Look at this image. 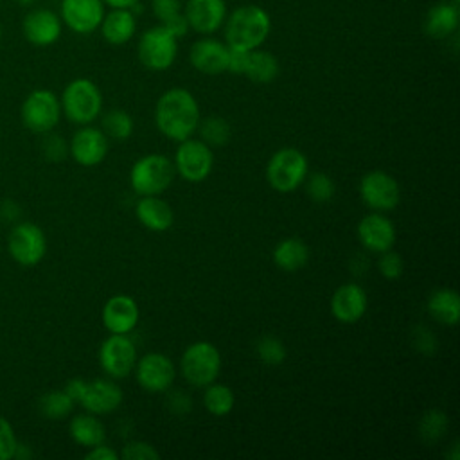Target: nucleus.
Wrapping results in <instances>:
<instances>
[{"instance_id":"nucleus-18","label":"nucleus","mask_w":460,"mask_h":460,"mask_svg":"<svg viewBox=\"0 0 460 460\" xmlns=\"http://www.w3.org/2000/svg\"><path fill=\"white\" fill-rule=\"evenodd\" d=\"M108 153V137L102 129L84 126L77 129L70 140L72 158L84 167H93L106 158Z\"/></svg>"},{"instance_id":"nucleus-25","label":"nucleus","mask_w":460,"mask_h":460,"mask_svg":"<svg viewBox=\"0 0 460 460\" xmlns=\"http://www.w3.org/2000/svg\"><path fill=\"white\" fill-rule=\"evenodd\" d=\"M99 29L110 45H124L137 32V16L131 9H111L104 13Z\"/></svg>"},{"instance_id":"nucleus-44","label":"nucleus","mask_w":460,"mask_h":460,"mask_svg":"<svg viewBox=\"0 0 460 460\" xmlns=\"http://www.w3.org/2000/svg\"><path fill=\"white\" fill-rule=\"evenodd\" d=\"M45 155L49 160H63L66 155V146L61 137H50L45 146Z\"/></svg>"},{"instance_id":"nucleus-13","label":"nucleus","mask_w":460,"mask_h":460,"mask_svg":"<svg viewBox=\"0 0 460 460\" xmlns=\"http://www.w3.org/2000/svg\"><path fill=\"white\" fill-rule=\"evenodd\" d=\"M137 347L128 334H111L99 349L101 368L115 379L129 376L137 365Z\"/></svg>"},{"instance_id":"nucleus-8","label":"nucleus","mask_w":460,"mask_h":460,"mask_svg":"<svg viewBox=\"0 0 460 460\" xmlns=\"http://www.w3.org/2000/svg\"><path fill=\"white\" fill-rule=\"evenodd\" d=\"M183 379L192 386H207L221 370V354L210 341L190 343L180 359Z\"/></svg>"},{"instance_id":"nucleus-3","label":"nucleus","mask_w":460,"mask_h":460,"mask_svg":"<svg viewBox=\"0 0 460 460\" xmlns=\"http://www.w3.org/2000/svg\"><path fill=\"white\" fill-rule=\"evenodd\" d=\"M174 164L160 153L138 158L129 171V185L138 196H160L174 180Z\"/></svg>"},{"instance_id":"nucleus-30","label":"nucleus","mask_w":460,"mask_h":460,"mask_svg":"<svg viewBox=\"0 0 460 460\" xmlns=\"http://www.w3.org/2000/svg\"><path fill=\"white\" fill-rule=\"evenodd\" d=\"M234 404H235V395L226 385L212 381L205 386L203 406L207 408L208 413L216 417H225L234 410Z\"/></svg>"},{"instance_id":"nucleus-32","label":"nucleus","mask_w":460,"mask_h":460,"mask_svg":"<svg viewBox=\"0 0 460 460\" xmlns=\"http://www.w3.org/2000/svg\"><path fill=\"white\" fill-rule=\"evenodd\" d=\"M198 131L201 135V140L210 147H223L232 137L230 124L219 115H210L199 120Z\"/></svg>"},{"instance_id":"nucleus-7","label":"nucleus","mask_w":460,"mask_h":460,"mask_svg":"<svg viewBox=\"0 0 460 460\" xmlns=\"http://www.w3.org/2000/svg\"><path fill=\"white\" fill-rule=\"evenodd\" d=\"M137 56L147 70H167L172 66L178 56V38L172 36L162 23L149 27L138 38Z\"/></svg>"},{"instance_id":"nucleus-36","label":"nucleus","mask_w":460,"mask_h":460,"mask_svg":"<svg viewBox=\"0 0 460 460\" xmlns=\"http://www.w3.org/2000/svg\"><path fill=\"white\" fill-rule=\"evenodd\" d=\"M307 178V176H305ZM305 190H307V196L316 201V203H327L334 192H336V187H334V181L331 176H327L325 172H313L307 181H305Z\"/></svg>"},{"instance_id":"nucleus-6","label":"nucleus","mask_w":460,"mask_h":460,"mask_svg":"<svg viewBox=\"0 0 460 460\" xmlns=\"http://www.w3.org/2000/svg\"><path fill=\"white\" fill-rule=\"evenodd\" d=\"M65 392L74 399V402H79L86 411L93 415L110 413L117 410L122 402V390L108 379H70L65 386Z\"/></svg>"},{"instance_id":"nucleus-33","label":"nucleus","mask_w":460,"mask_h":460,"mask_svg":"<svg viewBox=\"0 0 460 460\" xmlns=\"http://www.w3.org/2000/svg\"><path fill=\"white\" fill-rule=\"evenodd\" d=\"M102 133L115 140H126L133 133V119L124 110H110L102 117Z\"/></svg>"},{"instance_id":"nucleus-20","label":"nucleus","mask_w":460,"mask_h":460,"mask_svg":"<svg viewBox=\"0 0 460 460\" xmlns=\"http://www.w3.org/2000/svg\"><path fill=\"white\" fill-rule=\"evenodd\" d=\"M367 293L361 286L349 282L336 288L331 296V313L341 323H354L361 320L367 311Z\"/></svg>"},{"instance_id":"nucleus-23","label":"nucleus","mask_w":460,"mask_h":460,"mask_svg":"<svg viewBox=\"0 0 460 460\" xmlns=\"http://www.w3.org/2000/svg\"><path fill=\"white\" fill-rule=\"evenodd\" d=\"M458 22H460L458 4L451 0H444L428 9L422 22V29H424V34L433 40H447L456 32Z\"/></svg>"},{"instance_id":"nucleus-5","label":"nucleus","mask_w":460,"mask_h":460,"mask_svg":"<svg viewBox=\"0 0 460 460\" xmlns=\"http://www.w3.org/2000/svg\"><path fill=\"white\" fill-rule=\"evenodd\" d=\"M59 102L66 119L75 124L93 122L102 110L101 90L93 81L86 77H77L70 81L65 86Z\"/></svg>"},{"instance_id":"nucleus-50","label":"nucleus","mask_w":460,"mask_h":460,"mask_svg":"<svg viewBox=\"0 0 460 460\" xmlns=\"http://www.w3.org/2000/svg\"><path fill=\"white\" fill-rule=\"evenodd\" d=\"M451 2H455V4H460V0H451Z\"/></svg>"},{"instance_id":"nucleus-12","label":"nucleus","mask_w":460,"mask_h":460,"mask_svg":"<svg viewBox=\"0 0 460 460\" xmlns=\"http://www.w3.org/2000/svg\"><path fill=\"white\" fill-rule=\"evenodd\" d=\"M7 250L11 257L22 266L38 264L47 253V237L34 223H18L7 237Z\"/></svg>"},{"instance_id":"nucleus-29","label":"nucleus","mask_w":460,"mask_h":460,"mask_svg":"<svg viewBox=\"0 0 460 460\" xmlns=\"http://www.w3.org/2000/svg\"><path fill=\"white\" fill-rule=\"evenodd\" d=\"M280 72V65L279 59L268 52V50H261V49H253L248 54V63L244 68V75L259 84H268L271 81L277 79Z\"/></svg>"},{"instance_id":"nucleus-4","label":"nucleus","mask_w":460,"mask_h":460,"mask_svg":"<svg viewBox=\"0 0 460 460\" xmlns=\"http://www.w3.org/2000/svg\"><path fill=\"white\" fill-rule=\"evenodd\" d=\"M309 172L307 158L302 151L295 147H282L271 155L266 165V180L270 187L277 192L296 190Z\"/></svg>"},{"instance_id":"nucleus-15","label":"nucleus","mask_w":460,"mask_h":460,"mask_svg":"<svg viewBox=\"0 0 460 460\" xmlns=\"http://www.w3.org/2000/svg\"><path fill=\"white\" fill-rule=\"evenodd\" d=\"M106 13L102 0H61L59 18L75 34H92Z\"/></svg>"},{"instance_id":"nucleus-37","label":"nucleus","mask_w":460,"mask_h":460,"mask_svg":"<svg viewBox=\"0 0 460 460\" xmlns=\"http://www.w3.org/2000/svg\"><path fill=\"white\" fill-rule=\"evenodd\" d=\"M122 460H158L160 453L147 442L142 440H135V442H128L120 455Z\"/></svg>"},{"instance_id":"nucleus-49","label":"nucleus","mask_w":460,"mask_h":460,"mask_svg":"<svg viewBox=\"0 0 460 460\" xmlns=\"http://www.w3.org/2000/svg\"><path fill=\"white\" fill-rule=\"evenodd\" d=\"M2 32H4V31H2V22H0V40H2Z\"/></svg>"},{"instance_id":"nucleus-31","label":"nucleus","mask_w":460,"mask_h":460,"mask_svg":"<svg viewBox=\"0 0 460 460\" xmlns=\"http://www.w3.org/2000/svg\"><path fill=\"white\" fill-rule=\"evenodd\" d=\"M74 408V399L65 390H52L40 397L38 410L45 419H65Z\"/></svg>"},{"instance_id":"nucleus-14","label":"nucleus","mask_w":460,"mask_h":460,"mask_svg":"<svg viewBox=\"0 0 460 460\" xmlns=\"http://www.w3.org/2000/svg\"><path fill=\"white\" fill-rule=\"evenodd\" d=\"M135 376H137V383L146 392L158 394L171 388L176 377V370L169 356L162 352H149V354H144L140 359H137Z\"/></svg>"},{"instance_id":"nucleus-47","label":"nucleus","mask_w":460,"mask_h":460,"mask_svg":"<svg viewBox=\"0 0 460 460\" xmlns=\"http://www.w3.org/2000/svg\"><path fill=\"white\" fill-rule=\"evenodd\" d=\"M102 2H104V5H108L111 9H131L140 0H102Z\"/></svg>"},{"instance_id":"nucleus-9","label":"nucleus","mask_w":460,"mask_h":460,"mask_svg":"<svg viewBox=\"0 0 460 460\" xmlns=\"http://www.w3.org/2000/svg\"><path fill=\"white\" fill-rule=\"evenodd\" d=\"M59 117L61 102L50 90H34L22 104V120L34 133L50 131L59 122Z\"/></svg>"},{"instance_id":"nucleus-22","label":"nucleus","mask_w":460,"mask_h":460,"mask_svg":"<svg viewBox=\"0 0 460 460\" xmlns=\"http://www.w3.org/2000/svg\"><path fill=\"white\" fill-rule=\"evenodd\" d=\"M190 65L207 75H217L226 72V59H228V47L226 43L214 40V38H201L196 40L189 52Z\"/></svg>"},{"instance_id":"nucleus-27","label":"nucleus","mask_w":460,"mask_h":460,"mask_svg":"<svg viewBox=\"0 0 460 460\" xmlns=\"http://www.w3.org/2000/svg\"><path fill=\"white\" fill-rule=\"evenodd\" d=\"M273 262L284 270V271H296L300 268H304L309 261V248L302 239L296 237H288L282 239L275 244L273 252H271Z\"/></svg>"},{"instance_id":"nucleus-48","label":"nucleus","mask_w":460,"mask_h":460,"mask_svg":"<svg viewBox=\"0 0 460 460\" xmlns=\"http://www.w3.org/2000/svg\"><path fill=\"white\" fill-rule=\"evenodd\" d=\"M18 5H23V7H31L36 0H14Z\"/></svg>"},{"instance_id":"nucleus-39","label":"nucleus","mask_w":460,"mask_h":460,"mask_svg":"<svg viewBox=\"0 0 460 460\" xmlns=\"http://www.w3.org/2000/svg\"><path fill=\"white\" fill-rule=\"evenodd\" d=\"M18 442L13 431V426L0 415V460H9L16 455Z\"/></svg>"},{"instance_id":"nucleus-11","label":"nucleus","mask_w":460,"mask_h":460,"mask_svg":"<svg viewBox=\"0 0 460 460\" xmlns=\"http://www.w3.org/2000/svg\"><path fill=\"white\" fill-rule=\"evenodd\" d=\"M359 196L376 212L394 210L401 201V189L394 176L385 171H368L359 180Z\"/></svg>"},{"instance_id":"nucleus-38","label":"nucleus","mask_w":460,"mask_h":460,"mask_svg":"<svg viewBox=\"0 0 460 460\" xmlns=\"http://www.w3.org/2000/svg\"><path fill=\"white\" fill-rule=\"evenodd\" d=\"M377 266H379L381 275L388 280L399 279L401 273H402V268H404L401 255L397 252H392V250H386V252L381 253Z\"/></svg>"},{"instance_id":"nucleus-28","label":"nucleus","mask_w":460,"mask_h":460,"mask_svg":"<svg viewBox=\"0 0 460 460\" xmlns=\"http://www.w3.org/2000/svg\"><path fill=\"white\" fill-rule=\"evenodd\" d=\"M68 431L72 440L84 447H93L106 440L104 424L97 417H93V413L75 415L68 424Z\"/></svg>"},{"instance_id":"nucleus-40","label":"nucleus","mask_w":460,"mask_h":460,"mask_svg":"<svg viewBox=\"0 0 460 460\" xmlns=\"http://www.w3.org/2000/svg\"><path fill=\"white\" fill-rule=\"evenodd\" d=\"M151 11L155 18L162 23L167 18L181 13L183 5H181V0H151Z\"/></svg>"},{"instance_id":"nucleus-24","label":"nucleus","mask_w":460,"mask_h":460,"mask_svg":"<svg viewBox=\"0 0 460 460\" xmlns=\"http://www.w3.org/2000/svg\"><path fill=\"white\" fill-rule=\"evenodd\" d=\"M135 216L142 226L153 232H165L174 223L172 207L160 196H140L135 207Z\"/></svg>"},{"instance_id":"nucleus-26","label":"nucleus","mask_w":460,"mask_h":460,"mask_svg":"<svg viewBox=\"0 0 460 460\" xmlns=\"http://www.w3.org/2000/svg\"><path fill=\"white\" fill-rule=\"evenodd\" d=\"M428 313L444 325H456L460 320V296L455 289L440 288L428 298Z\"/></svg>"},{"instance_id":"nucleus-19","label":"nucleus","mask_w":460,"mask_h":460,"mask_svg":"<svg viewBox=\"0 0 460 460\" xmlns=\"http://www.w3.org/2000/svg\"><path fill=\"white\" fill-rule=\"evenodd\" d=\"M358 239L367 250L383 253L386 250H392L395 243V226L386 216L372 212L359 219Z\"/></svg>"},{"instance_id":"nucleus-46","label":"nucleus","mask_w":460,"mask_h":460,"mask_svg":"<svg viewBox=\"0 0 460 460\" xmlns=\"http://www.w3.org/2000/svg\"><path fill=\"white\" fill-rule=\"evenodd\" d=\"M86 460H117L119 458V453L115 449H111L110 446H104L99 444V446H93L86 455H84Z\"/></svg>"},{"instance_id":"nucleus-17","label":"nucleus","mask_w":460,"mask_h":460,"mask_svg":"<svg viewBox=\"0 0 460 460\" xmlns=\"http://www.w3.org/2000/svg\"><path fill=\"white\" fill-rule=\"evenodd\" d=\"M183 14L187 18L189 29L198 34H214L226 18L225 0H187L183 5Z\"/></svg>"},{"instance_id":"nucleus-21","label":"nucleus","mask_w":460,"mask_h":460,"mask_svg":"<svg viewBox=\"0 0 460 460\" xmlns=\"http://www.w3.org/2000/svg\"><path fill=\"white\" fill-rule=\"evenodd\" d=\"M101 318L111 334H128L138 323V305L128 295H113L102 305Z\"/></svg>"},{"instance_id":"nucleus-2","label":"nucleus","mask_w":460,"mask_h":460,"mask_svg":"<svg viewBox=\"0 0 460 460\" xmlns=\"http://www.w3.org/2000/svg\"><path fill=\"white\" fill-rule=\"evenodd\" d=\"M223 25L226 47L241 50L259 49L271 31V20L268 11L255 4L235 7L225 18Z\"/></svg>"},{"instance_id":"nucleus-16","label":"nucleus","mask_w":460,"mask_h":460,"mask_svg":"<svg viewBox=\"0 0 460 460\" xmlns=\"http://www.w3.org/2000/svg\"><path fill=\"white\" fill-rule=\"evenodd\" d=\"M23 38L34 47L56 43L63 32V22L58 13L45 7H32L22 20Z\"/></svg>"},{"instance_id":"nucleus-41","label":"nucleus","mask_w":460,"mask_h":460,"mask_svg":"<svg viewBox=\"0 0 460 460\" xmlns=\"http://www.w3.org/2000/svg\"><path fill=\"white\" fill-rule=\"evenodd\" d=\"M250 50L241 49H230L228 47V59H226V70L232 74H244L246 63H248Z\"/></svg>"},{"instance_id":"nucleus-1","label":"nucleus","mask_w":460,"mask_h":460,"mask_svg":"<svg viewBox=\"0 0 460 460\" xmlns=\"http://www.w3.org/2000/svg\"><path fill=\"white\" fill-rule=\"evenodd\" d=\"M201 120L196 97L185 88H171L160 95L155 106V124L162 135L181 142L190 138Z\"/></svg>"},{"instance_id":"nucleus-45","label":"nucleus","mask_w":460,"mask_h":460,"mask_svg":"<svg viewBox=\"0 0 460 460\" xmlns=\"http://www.w3.org/2000/svg\"><path fill=\"white\" fill-rule=\"evenodd\" d=\"M167 402H169L171 411H172V413H178V415L189 411L190 406H192V404H190V397L185 395L183 392H172V394L169 395Z\"/></svg>"},{"instance_id":"nucleus-43","label":"nucleus","mask_w":460,"mask_h":460,"mask_svg":"<svg viewBox=\"0 0 460 460\" xmlns=\"http://www.w3.org/2000/svg\"><path fill=\"white\" fill-rule=\"evenodd\" d=\"M413 336H415V347H417L419 350H422V352H426V354L435 352V349H437V340H435V336H433L428 329L419 327V329H415Z\"/></svg>"},{"instance_id":"nucleus-42","label":"nucleus","mask_w":460,"mask_h":460,"mask_svg":"<svg viewBox=\"0 0 460 460\" xmlns=\"http://www.w3.org/2000/svg\"><path fill=\"white\" fill-rule=\"evenodd\" d=\"M162 25H164L172 36H176L178 40H180L181 36H185L187 31H189V23H187V18H185L183 11L178 13V14H174V16H171V18H167L165 22H162Z\"/></svg>"},{"instance_id":"nucleus-10","label":"nucleus","mask_w":460,"mask_h":460,"mask_svg":"<svg viewBox=\"0 0 460 460\" xmlns=\"http://www.w3.org/2000/svg\"><path fill=\"white\" fill-rule=\"evenodd\" d=\"M214 167L212 147L203 140L185 138L174 153V171L187 181H203Z\"/></svg>"},{"instance_id":"nucleus-35","label":"nucleus","mask_w":460,"mask_h":460,"mask_svg":"<svg viewBox=\"0 0 460 460\" xmlns=\"http://www.w3.org/2000/svg\"><path fill=\"white\" fill-rule=\"evenodd\" d=\"M255 352L264 365L277 367L286 359V347L277 336H262L255 343Z\"/></svg>"},{"instance_id":"nucleus-34","label":"nucleus","mask_w":460,"mask_h":460,"mask_svg":"<svg viewBox=\"0 0 460 460\" xmlns=\"http://www.w3.org/2000/svg\"><path fill=\"white\" fill-rule=\"evenodd\" d=\"M447 431V415L442 410H428L419 422V435L424 442L433 444Z\"/></svg>"}]
</instances>
